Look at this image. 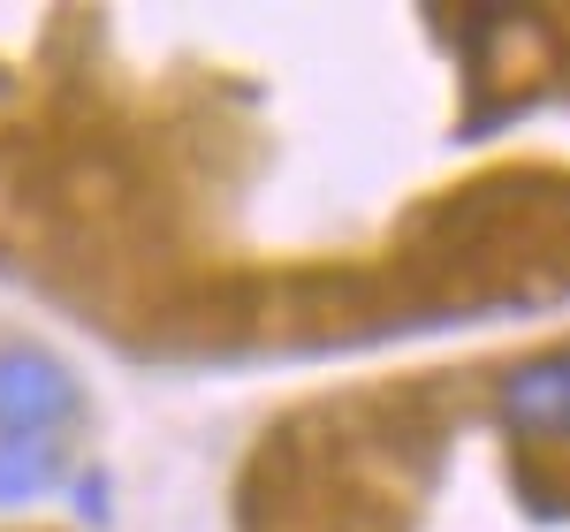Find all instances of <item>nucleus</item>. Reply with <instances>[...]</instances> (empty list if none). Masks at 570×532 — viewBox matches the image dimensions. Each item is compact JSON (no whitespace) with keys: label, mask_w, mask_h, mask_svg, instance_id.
Here are the masks:
<instances>
[{"label":"nucleus","mask_w":570,"mask_h":532,"mask_svg":"<svg viewBox=\"0 0 570 532\" xmlns=\"http://www.w3.org/2000/svg\"><path fill=\"white\" fill-rule=\"evenodd\" d=\"M0 532H61V525H0Z\"/></svg>","instance_id":"2"},{"label":"nucleus","mask_w":570,"mask_h":532,"mask_svg":"<svg viewBox=\"0 0 570 532\" xmlns=\"http://www.w3.org/2000/svg\"><path fill=\"white\" fill-rule=\"evenodd\" d=\"M494 418H502L510 442H525V449L570 442V351L502 365V381H494Z\"/></svg>","instance_id":"1"}]
</instances>
